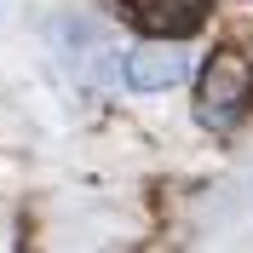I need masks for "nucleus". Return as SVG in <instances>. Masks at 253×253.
Instances as JSON below:
<instances>
[{
	"label": "nucleus",
	"mask_w": 253,
	"mask_h": 253,
	"mask_svg": "<svg viewBox=\"0 0 253 253\" xmlns=\"http://www.w3.org/2000/svg\"><path fill=\"white\" fill-rule=\"evenodd\" d=\"M248 98H253L248 63H242L236 52H213L207 69H202V81H196V115H202V126L230 132V126L248 115Z\"/></svg>",
	"instance_id": "obj_1"
},
{
	"label": "nucleus",
	"mask_w": 253,
	"mask_h": 253,
	"mask_svg": "<svg viewBox=\"0 0 253 253\" xmlns=\"http://www.w3.org/2000/svg\"><path fill=\"white\" fill-rule=\"evenodd\" d=\"M121 75L132 92H167V86H178V81H190V52L178 46V41H167V35H150L144 46L126 52Z\"/></svg>",
	"instance_id": "obj_2"
},
{
	"label": "nucleus",
	"mask_w": 253,
	"mask_h": 253,
	"mask_svg": "<svg viewBox=\"0 0 253 253\" xmlns=\"http://www.w3.org/2000/svg\"><path fill=\"white\" fill-rule=\"evenodd\" d=\"M121 12L138 23L144 35H167V41H184L207 23V0H121Z\"/></svg>",
	"instance_id": "obj_3"
}]
</instances>
